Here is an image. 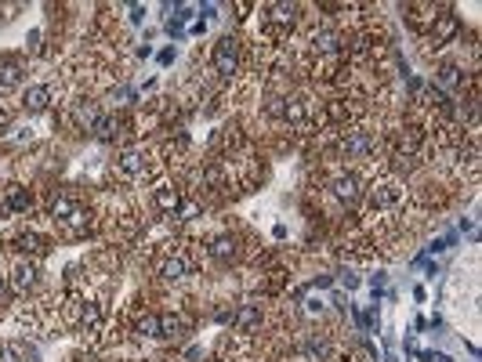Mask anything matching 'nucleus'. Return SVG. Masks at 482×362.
I'll use <instances>...</instances> for the list:
<instances>
[{
  "label": "nucleus",
  "mask_w": 482,
  "mask_h": 362,
  "mask_svg": "<svg viewBox=\"0 0 482 362\" xmlns=\"http://www.w3.org/2000/svg\"><path fill=\"white\" fill-rule=\"evenodd\" d=\"M51 214H55V221H62L66 228H73V232H80V228H88V214L69 200V196H58L55 203H51Z\"/></svg>",
  "instance_id": "1"
},
{
  "label": "nucleus",
  "mask_w": 482,
  "mask_h": 362,
  "mask_svg": "<svg viewBox=\"0 0 482 362\" xmlns=\"http://www.w3.org/2000/svg\"><path fill=\"white\" fill-rule=\"evenodd\" d=\"M236 66H240V48H236V40H233V36H221L218 48H214V69H218V76H233Z\"/></svg>",
  "instance_id": "2"
},
{
  "label": "nucleus",
  "mask_w": 482,
  "mask_h": 362,
  "mask_svg": "<svg viewBox=\"0 0 482 362\" xmlns=\"http://www.w3.org/2000/svg\"><path fill=\"white\" fill-rule=\"evenodd\" d=\"M366 200H370L373 210H388V207H395V203L403 200V188L395 185V181H373L366 188Z\"/></svg>",
  "instance_id": "3"
},
{
  "label": "nucleus",
  "mask_w": 482,
  "mask_h": 362,
  "mask_svg": "<svg viewBox=\"0 0 482 362\" xmlns=\"http://www.w3.org/2000/svg\"><path fill=\"white\" fill-rule=\"evenodd\" d=\"M294 18H298V8L294 4H268L265 8V15H261V22H265V29H290L294 26Z\"/></svg>",
  "instance_id": "4"
},
{
  "label": "nucleus",
  "mask_w": 482,
  "mask_h": 362,
  "mask_svg": "<svg viewBox=\"0 0 482 362\" xmlns=\"http://www.w3.org/2000/svg\"><path fill=\"white\" fill-rule=\"evenodd\" d=\"M29 193L22 185H8L4 193H0V210H4V214H26L29 210Z\"/></svg>",
  "instance_id": "5"
},
{
  "label": "nucleus",
  "mask_w": 482,
  "mask_h": 362,
  "mask_svg": "<svg viewBox=\"0 0 482 362\" xmlns=\"http://www.w3.org/2000/svg\"><path fill=\"white\" fill-rule=\"evenodd\" d=\"M36 279H40V268L29 265V261H18L15 272H11V279H8V286H11L15 293H29V290L36 286Z\"/></svg>",
  "instance_id": "6"
},
{
  "label": "nucleus",
  "mask_w": 482,
  "mask_h": 362,
  "mask_svg": "<svg viewBox=\"0 0 482 362\" xmlns=\"http://www.w3.org/2000/svg\"><path fill=\"white\" fill-rule=\"evenodd\" d=\"M145 167H149V160H145L142 148H123V153H116V170L128 178H138L145 174Z\"/></svg>",
  "instance_id": "7"
},
{
  "label": "nucleus",
  "mask_w": 482,
  "mask_h": 362,
  "mask_svg": "<svg viewBox=\"0 0 482 362\" xmlns=\"http://www.w3.org/2000/svg\"><path fill=\"white\" fill-rule=\"evenodd\" d=\"M359 193H363V188H359V178H355L352 170H348V174H338V178H333V196H338L341 203H355V200H359Z\"/></svg>",
  "instance_id": "8"
},
{
  "label": "nucleus",
  "mask_w": 482,
  "mask_h": 362,
  "mask_svg": "<svg viewBox=\"0 0 482 362\" xmlns=\"http://www.w3.org/2000/svg\"><path fill=\"white\" fill-rule=\"evenodd\" d=\"M48 102H51V91L44 88V83H33V88H26V95H22V109L36 116V113L48 109Z\"/></svg>",
  "instance_id": "9"
},
{
  "label": "nucleus",
  "mask_w": 482,
  "mask_h": 362,
  "mask_svg": "<svg viewBox=\"0 0 482 362\" xmlns=\"http://www.w3.org/2000/svg\"><path fill=\"white\" fill-rule=\"evenodd\" d=\"M181 193H178V188L174 185H160L156 188V193H153V203H156V210H160V214H174V210L181 207Z\"/></svg>",
  "instance_id": "10"
},
{
  "label": "nucleus",
  "mask_w": 482,
  "mask_h": 362,
  "mask_svg": "<svg viewBox=\"0 0 482 362\" xmlns=\"http://www.w3.org/2000/svg\"><path fill=\"white\" fill-rule=\"evenodd\" d=\"M22 80H26V73H22L18 62H0V95L18 91V88H22Z\"/></svg>",
  "instance_id": "11"
},
{
  "label": "nucleus",
  "mask_w": 482,
  "mask_h": 362,
  "mask_svg": "<svg viewBox=\"0 0 482 362\" xmlns=\"http://www.w3.org/2000/svg\"><path fill=\"white\" fill-rule=\"evenodd\" d=\"M457 15H439L435 18V29H432V44L435 48H443V44H450V40L457 36Z\"/></svg>",
  "instance_id": "12"
},
{
  "label": "nucleus",
  "mask_w": 482,
  "mask_h": 362,
  "mask_svg": "<svg viewBox=\"0 0 482 362\" xmlns=\"http://www.w3.org/2000/svg\"><path fill=\"white\" fill-rule=\"evenodd\" d=\"M36 351L29 344H22V340H4L0 344V362H33Z\"/></svg>",
  "instance_id": "13"
},
{
  "label": "nucleus",
  "mask_w": 482,
  "mask_h": 362,
  "mask_svg": "<svg viewBox=\"0 0 482 362\" xmlns=\"http://www.w3.org/2000/svg\"><path fill=\"white\" fill-rule=\"evenodd\" d=\"M341 148H345L348 156H366L370 148H373V138H370L366 131H348L345 141H341Z\"/></svg>",
  "instance_id": "14"
},
{
  "label": "nucleus",
  "mask_w": 482,
  "mask_h": 362,
  "mask_svg": "<svg viewBox=\"0 0 482 362\" xmlns=\"http://www.w3.org/2000/svg\"><path fill=\"white\" fill-rule=\"evenodd\" d=\"M228 319H233L236 330H254V326L261 323V308H258V305H243V308H236Z\"/></svg>",
  "instance_id": "15"
},
{
  "label": "nucleus",
  "mask_w": 482,
  "mask_h": 362,
  "mask_svg": "<svg viewBox=\"0 0 482 362\" xmlns=\"http://www.w3.org/2000/svg\"><path fill=\"white\" fill-rule=\"evenodd\" d=\"M207 250H211V258H214V261L228 265V261L236 258V239H233V236H214Z\"/></svg>",
  "instance_id": "16"
},
{
  "label": "nucleus",
  "mask_w": 482,
  "mask_h": 362,
  "mask_svg": "<svg viewBox=\"0 0 482 362\" xmlns=\"http://www.w3.org/2000/svg\"><path fill=\"white\" fill-rule=\"evenodd\" d=\"M160 275H163V279H171V283H178V279H185V275H188V261L181 258V253H174V258H163V261H160Z\"/></svg>",
  "instance_id": "17"
},
{
  "label": "nucleus",
  "mask_w": 482,
  "mask_h": 362,
  "mask_svg": "<svg viewBox=\"0 0 482 362\" xmlns=\"http://www.w3.org/2000/svg\"><path fill=\"white\" fill-rule=\"evenodd\" d=\"M83 333H98V326H102V305H95V301H83V312H80V323H76Z\"/></svg>",
  "instance_id": "18"
},
{
  "label": "nucleus",
  "mask_w": 482,
  "mask_h": 362,
  "mask_svg": "<svg viewBox=\"0 0 482 362\" xmlns=\"http://www.w3.org/2000/svg\"><path fill=\"white\" fill-rule=\"evenodd\" d=\"M91 131H95V138H98V141H113V138H116V131H120V120H116V116H98Z\"/></svg>",
  "instance_id": "19"
},
{
  "label": "nucleus",
  "mask_w": 482,
  "mask_h": 362,
  "mask_svg": "<svg viewBox=\"0 0 482 362\" xmlns=\"http://www.w3.org/2000/svg\"><path fill=\"white\" fill-rule=\"evenodd\" d=\"M283 116H287L290 123H305V120H308V102H305V98H290V102L283 105Z\"/></svg>",
  "instance_id": "20"
},
{
  "label": "nucleus",
  "mask_w": 482,
  "mask_h": 362,
  "mask_svg": "<svg viewBox=\"0 0 482 362\" xmlns=\"http://www.w3.org/2000/svg\"><path fill=\"white\" fill-rule=\"evenodd\" d=\"M185 330V319L181 315H171V312H167V315H160V340H167V337H178Z\"/></svg>",
  "instance_id": "21"
},
{
  "label": "nucleus",
  "mask_w": 482,
  "mask_h": 362,
  "mask_svg": "<svg viewBox=\"0 0 482 362\" xmlns=\"http://www.w3.org/2000/svg\"><path fill=\"white\" fill-rule=\"evenodd\" d=\"M312 44H316V51H323V55H333L341 48V36L338 33H316L312 36Z\"/></svg>",
  "instance_id": "22"
},
{
  "label": "nucleus",
  "mask_w": 482,
  "mask_h": 362,
  "mask_svg": "<svg viewBox=\"0 0 482 362\" xmlns=\"http://www.w3.org/2000/svg\"><path fill=\"white\" fill-rule=\"evenodd\" d=\"M18 250L22 253H44V239H40L36 232H26V236H18Z\"/></svg>",
  "instance_id": "23"
},
{
  "label": "nucleus",
  "mask_w": 482,
  "mask_h": 362,
  "mask_svg": "<svg viewBox=\"0 0 482 362\" xmlns=\"http://www.w3.org/2000/svg\"><path fill=\"white\" fill-rule=\"evenodd\" d=\"M138 333L142 337H160V315H142L138 319Z\"/></svg>",
  "instance_id": "24"
},
{
  "label": "nucleus",
  "mask_w": 482,
  "mask_h": 362,
  "mask_svg": "<svg viewBox=\"0 0 482 362\" xmlns=\"http://www.w3.org/2000/svg\"><path fill=\"white\" fill-rule=\"evenodd\" d=\"M174 218H178V221H193V218H200V203H193V200H181V207L174 210Z\"/></svg>",
  "instance_id": "25"
},
{
  "label": "nucleus",
  "mask_w": 482,
  "mask_h": 362,
  "mask_svg": "<svg viewBox=\"0 0 482 362\" xmlns=\"http://www.w3.org/2000/svg\"><path fill=\"white\" fill-rule=\"evenodd\" d=\"M95 120H98V109H91V105H80V109H76V123H83L88 131L95 127Z\"/></svg>",
  "instance_id": "26"
},
{
  "label": "nucleus",
  "mask_w": 482,
  "mask_h": 362,
  "mask_svg": "<svg viewBox=\"0 0 482 362\" xmlns=\"http://www.w3.org/2000/svg\"><path fill=\"white\" fill-rule=\"evenodd\" d=\"M109 98H113L116 105H131V102L138 98V91H135V88H116V91H113Z\"/></svg>",
  "instance_id": "27"
},
{
  "label": "nucleus",
  "mask_w": 482,
  "mask_h": 362,
  "mask_svg": "<svg viewBox=\"0 0 482 362\" xmlns=\"http://www.w3.org/2000/svg\"><path fill=\"white\" fill-rule=\"evenodd\" d=\"M439 80H443V83H457V80H460V73H457L453 66H443V69H439Z\"/></svg>",
  "instance_id": "28"
},
{
  "label": "nucleus",
  "mask_w": 482,
  "mask_h": 362,
  "mask_svg": "<svg viewBox=\"0 0 482 362\" xmlns=\"http://www.w3.org/2000/svg\"><path fill=\"white\" fill-rule=\"evenodd\" d=\"M11 123H15V116L8 109H0V134H11Z\"/></svg>",
  "instance_id": "29"
},
{
  "label": "nucleus",
  "mask_w": 482,
  "mask_h": 362,
  "mask_svg": "<svg viewBox=\"0 0 482 362\" xmlns=\"http://www.w3.org/2000/svg\"><path fill=\"white\" fill-rule=\"evenodd\" d=\"M26 44H29V51H36V48H40V29H29V36H26Z\"/></svg>",
  "instance_id": "30"
},
{
  "label": "nucleus",
  "mask_w": 482,
  "mask_h": 362,
  "mask_svg": "<svg viewBox=\"0 0 482 362\" xmlns=\"http://www.w3.org/2000/svg\"><path fill=\"white\" fill-rule=\"evenodd\" d=\"M142 18H145V8H142V4H131V22H142Z\"/></svg>",
  "instance_id": "31"
},
{
  "label": "nucleus",
  "mask_w": 482,
  "mask_h": 362,
  "mask_svg": "<svg viewBox=\"0 0 482 362\" xmlns=\"http://www.w3.org/2000/svg\"><path fill=\"white\" fill-rule=\"evenodd\" d=\"M160 62H163V66H171V62H174V48H167V51H160Z\"/></svg>",
  "instance_id": "32"
},
{
  "label": "nucleus",
  "mask_w": 482,
  "mask_h": 362,
  "mask_svg": "<svg viewBox=\"0 0 482 362\" xmlns=\"http://www.w3.org/2000/svg\"><path fill=\"white\" fill-rule=\"evenodd\" d=\"M4 290H8V279H4V275H0V297H4Z\"/></svg>",
  "instance_id": "33"
}]
</instances>
